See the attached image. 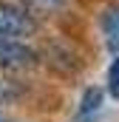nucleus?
Here are the masks:
<instances>
[{
	"label": "nucleus",
	"instance_id": "obj_3",
	"mask_svg": "<svg viewBox=\"0 0 119 122\" xmlns=\"http://www.w3.org/2000/svg\"><path fill=\"white\" fill-rule=\"evenodd\" d=\"M102 34H105V46L111 51H119V9H108L102 14Z\"/></svg>",
	"mask_w": 119,
	"mask_h": 122
},
{
	"label": "nucleus",
	"instance_id": "obj_1",
	"mask_svg": "<svg viewBox=\"0 0 119 122\" xmlns=\"http://www.w3.org/2000/svg\"><path fill=\"white\" fill-rule=\"evenodd\" d=\"M37 31V20L26 6H14V3H3L0 0V37H14L23 40Z\"/></svg>",
	"mask_w": 119,
	"mask_h": 122
},
{
	"label": "nucleus",
	"instance_id": "obj_5",
	"mask_svg": "<svg viewBox=\"0 0 119 122\" xmlns=\"http://www.w3.org/2000/svg\"><path fill=\"white\" fill-rule=\"evenodd\" d=\"M108 94L119 99V57L108 65Z\"/></svg>",
	"mask_w": 119,
	"mask_h": 122
},
{
	"label": "nucleus",
	"instance_id": "obj_2",
	"mask_svg": "<svg viewBox=\"0 0 119 122\" xmlns=\"http://www.w3.org/2000/svg\"><path fill=\"white\" fill-rule=\"evenodd\" d=\"M37 65V54L23 40L0 37V71H29Z\"/></svg>",
	"mask_w": 119,
	"mask_h": 122
},
{
	"label": "nucleus",
	"instance_id": "obj_6",
	"mask_svg": "<svg viewBox=\"0 0 119 122\" xmlns=\"http://www.w3.org/2000/svg\"><path fill=\"white\" fill-rule=\"evenodd\" d=\"M20 94V88L14 85V82H9V80H0V105L3 102H9V99H14Z\"/></svg>",
	"mask_w": 119,
	"mask_h": 122
},
{
	"label": "nucleus",
	"instance_id": "obj_4",
	"mask_svg": "<svg viewBox=\"0 0 119 122\" xmlns=\"http://www.w3.org/2000/svg\"><path fill=\"white\" fill-rule=\"evenodd\" d=\"M102 102H105L102 88H85L82 99H79V114H77V119H88V117H94V114L102 108Z\"/></svg>",
	"mask_w": 119,
	"mask_h": 122
},
{
	"label": "nucleus",
	"instance_id": "obj_7",
	"mask_svg": "<svg viewBox=\"0 0 119 122\" xmlns=\"http://www.w3.org/2000/svg\"><path fill=\"white\" fill-rule=\"evenodd\" d=\"M0 122H14L11 117H6V114H0Z\"/></svg>",
	"mask_w": 119,
	"mask_h": 122
}]
</instances>
